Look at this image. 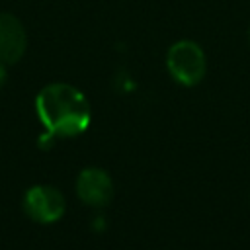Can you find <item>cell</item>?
Instances as JSON below:
<instances>
[{
	"label": "cell",
	"mask_w": 250,
	"mask_h": 250,
	"mask_svg": "<svg viewBox=\"0 0 250 250\" xmlns=\"http://www.w3.org/2000/svg\"><path fill=\"white\" fill-rule=\"evenodd\" d=\"M35 111L53 137H74L90 125V104L86 96L62 82L45 86L35 98Z\"/></svg>",
	"instance_id": "1"
},
{
	"label": "cell",
	"mask_w": 250,
	"mask_h": 250,
	"mask_svg": "<svg viewBox=\"0 0 250 250\" xmlns=\"http://www.w3.org/2000/svg\"><path fill=\"white\" fill-rule=\"evenodd\" d=\"M166 66L174 80L184 86H195L205 76V53L195 41L180 39L168 49Z\"/></svg>",
	"instance_id": "2"
},
{
	"label": "cell",
	"mask_w": 250,
	"mask_h": 250,
	"mask_svg": "<svg viewBox=\"0 0 250 250\" xmlns=\"http://www.w3.org/2000/svg\"><path fill=\"white\" fill-rule=\"evenodd\" d=\"M23 209L37 223H55L64 213V197L53 186H33L23 195Z\"/></svg>",
	"instance_id": "3"
},
{
	"label": "cell",
	"mask_w": 250,
	"mask_h": 250,
	"mask_svg": "<svg viewBox=\"0 0 250 250\" xmlns=\"http://www.w3.org/2000/svg\"><path fill=\"white\" fill-rule=\"evenodd\" d=\"M78 197L92 207H104L113 197V182L102 168H86L76 180Z\"/></svg>",
	"instance_id": "4"
},
{
	"label": "cell",
	"mask_w": 250,
	"mask_h": 250,
	"mask_svg": "<svg viewBox=\"0 0 250 250\" xmlns=\"http://www.w3.org/2000/svg\"><path fill=\"white\" fill-rule=\"evenodd\" d=\"M27 47V35L23 23L14 14H0V62H18Z\"/></svg>",
	"instance_id": "5"
},
{
	"label": "cell",
	"mask_w": 250,
	"mask_h": 250,
	"mask_svg": "<svg viewBox=\"0 0 250 250\" xmlns=\"http://www.w3.org/2000/svg\"><path fill=\"white\" fill-rule=\"evenodd\" d=\"M6 78H8V70H6V64L0 62V88L6 84Z\"/></svg>",
	"instance_id": "6"
},
{
	"label": "cell",
	"mask_w": 250,
	"mask_h": 250,
	"mask_svg": "<svg viewBox=\"0 0 250 250\" xmlns=\"http://www.w3.org/2000/svg\"><path fill=\"white\" fill-rule=\"evenodd\" d=\"M248 41H250V31H248Z\"/></svg>",
	"instance_id": "7"
}]
</instances>
